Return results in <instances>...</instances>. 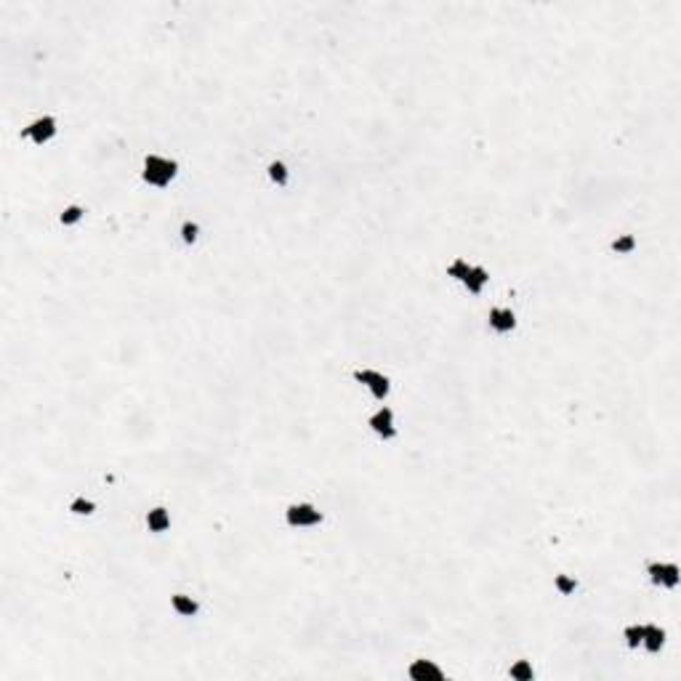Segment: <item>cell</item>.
I'll return each instance as SVG.
<instances>
[{"mask_svg":"<svg viewBox=\"0 0 681 681\" xmlns=\"http://www.w3.org/2000/svg\"><path fill=\"white\" fill-rule=\"evenodd\" d=\"M176 176H178V160L162 157V155H155V152L144 155V160H141V181L147 187L168 189Z\"/></svg>","mask_w":681,"mask_h":681,"instance_id":"cell-1","label":"cell"},{"mask_svg":"<svg viewBox=\"0 0 681 681\" xmlns=\"http://www.w3.org/2000/svg\"><path fill=\"white\" fill-rule=\"evenodd\" d=\"M322 521H325V514L309 500H298L285 508V524L290 530H311V527H320Z\"/></svg>","mask_w":681,"mask_h":681,"instance_id":"cell-2","label":"cell"},{"mask_svg":"<svg viewBox=\"0 0 681 681\" xmlns=\"http://www.w3.org/2000/svg\"><path fill=\"white\" fill-rule=\"evenodd\" d=\"M647 577L654 588H666V591H676L681 580V570L676 561H663L652 559L647 561Z\"/></svg>","mask_w":681,"mask_h":681,"instance_id":"cell-3","label":"cell"},{"mask_svg":"<svg viewBox=\"0 0 681 681\" xmlns=\"http://www.w3.org/2000/svg\"><path fill=\"white\" fill-rule=\"evenodd\" d=\"M351 378L367 388L378 402H384L388 394H391V378H388L386 373H381V370H373V367H354V370H351Z\"/></svg>","mask_w":681,"mask_h":681,"instance_id":"cell-4","label":"cell"},{"mask_svg":"<svg viewBox=\"0 0 681 681\" xmlns=\"http://www.w3.org/2000/svg\"><path fill=\"white\" fill-rule=\"evenodd\" d=\"M56 131H59V120H56L54 115H41V118H35V120L22 131V139L32 141L35 147H45V144L56 136Z\"/></svg>","mask_w":681,"mask_h":681,"instance_id":"cell-5","label":"cell"},{"mask_svg":"<svg viewBox=\"0 0 681 681\" xmlns=\"http://www.w3.org/2000/svg\"><path fill=\"white\" fill-rule=\"evenodd\" d=\"M367 426H370V431H373L378 440L384 442H391L397 440V423H394V410L391 407H378L370 418H367Z\"/></svg>","mask_w":681,"mask_h":681,"instance_id":"cell-6","label":"cell"},{"mask_svg":"<svg viewBox=\"0 0 681 681\" xmlns=\"http://www.w3.org/2000/svg\"><path fill=\"white\" fill-rule=\"evenodd\" d=\"M487 322H490V330L498 335H506L511 330H517V314H514V309L508 307H493L490 314H487Z\"/></svg>","mask_w":681,"mask_h":681,"instance_id":"cell-7","label":"cell"},{"mask_svg":"<svg viewBox=\"0 0 681 681\" xmlns=\"http://www.w3.org/2000/svg\"><path fill=\"white\" fill-rule=\"evenodd\" d=\"M407 676L413 681H442L444 679V671H442L434 660H426V657H418L410 663L407 668Z\"/></svg>","mask_w":681,"mask_h":681,"instance_id":"cell-8","label":"cell"},{"mask_svg":"<svg viewBox=\"0 0 681 681\" xmlns=\"http://www.w3.org/2000/svg\"><path fill=\"white\" fill-rule=\"evenodd\" d=\"M666 628L657 626V623H647L644 626V639H641V647L647 650L650 654H660V650L666 647Z\"/></svg>","mask_w":681,"mask_h":681,"instance_id":"cell-9","label":"cell"},{"mask_svg":"<svg viewBox=\"0 0 681 681\" xmlns=\"http://www.w3.org/2000/svg\"><path fill=\"white\" fill-rule=\"evenodd\" d=\"M144 521H147V530L155 535H162L171 530V511L165 506H152L147 511V517H144Z\"/></svg>","mask_w":681,"mask_h":681,"instance_id":"cell-10","label":"cell"},{"mask_svg":"<svg viewBox=\"0 0 681 681\" xmlns=\"http://www.w3.org/2000/svg\"><path fill=\"white\" fill-rule=\"evenodd\" d=\"M487 282H490V272L479 267V264H471L466 280H463V288H466L468 295H482V290L487 288Z\"/></svg>","mask_w":681,"mask_h":681,"instance_id":"cell-11","label":"cell"},{"mask_svg":"<svg viewBox=\"0 0 681 681\" xmlns=\"http://www.w3.org/2000/svg\"><path fill=\"white\" fill-rule=\"evenodd\" d=\"M171 607L178 617H195L200 612V601L189 594H171Z\"/></svg>","mask_w":681,"mask_h":681,"instance_id":"cell-12","label":"cell"},{"mask_svg":"<svg viewBox=\"0 0 681 681\" xmlns=\"http://www.w3.org/2000/svg\"><path fill=\"white\" fill-rule=\"evenodd\" d=\"M267 176H269V181L280 189H285L288 184H290V168H288L282 160H269Z\"/></svg>","mask_w":681,"mask_h":681,"instance_id":"cell-13","label":"cell"},{"mask_svg":"<svg viewBox=\"0 0 681 681\" xmlns=\"http://www.w3.org/2000/svg\"><path fill=\"white\" fill-rule=\"evenodd\" d=\"M636 248H639V237H636V234H617V237H612V242H610V251H612L615 255H633L636 253Z\"/></svg>","mask_w":681,"mask_h":681,"instance_id":"cell-14","label":"cell"},{"mask_svg":"<svg viewBox=\"0 0 681 681\" xmlns=\"http://www.w3.org/2000/svg\"><path fill=\"white\" fill-rule=\"evenodd\" d=\"M83 218H85V208L78 205V202H72V205H67V208L59 213V224H62V227H75V224H80Z\"/></svg>","mask_w":681,"mask_h":681,"instance_id":"cell-15","label":"cell"},{"mask_svg":"<svg viewBox=\"0 0 681 681\" xmlns=\"http://www.w3.org/2000/svg\"><path fill=\"white\" fill-rule=\"evenodd\" d=\"M554 588H556L559 596H573L575 591H577V577H575V575H567V573L554 575Z\"/></svg>","mask_w":681,"mask_h":681,"instance_id":"cell-16","label":"cell"},{"mask_svg":"<svg viewBox=\"0 0 681 681\" xmlns=\"http://www.w3.org/2000/svg\"><path fill=\"white\" fill-rule=\"evenodd\" d=\"M94 511H96V503L91 498H85V495H75L69 500V514H75V517H91Z\"/></svg>","mask_w":681,"mask_h":681,"instance_id":"cell-17","label":"cell"},{"mask_svg":"<svg viewBox=\"0 0 681 681\" xmlns=\"http://www.w3.org/2000/svg\"><path fill=\"white\" fill-rule=\"evenodd\" d=\"M468 269H471V264H468L466 258H453L450 264H447V269H444V274L450 277V280H455V282H461L463 285V280H466V274H468Z\"/></svg>","mask_w":681,"mask_h":681,"instance_id":"cell-18","label":"cell"},{"mask_svg":"<svg viewBox=\"0 0 681 681\" xmlns=\"http://www.w3.org/2000/svg\"><path fill=\"white\" fill-rule=\"evenodd\" d=\"M508 676H511L514 681H533L535 679L533 663H530V660H517L514 666L508 668Z\"/></svg>","mask_w":681,"mask_h":681,"instance_id":"cell-19","label":"cell"},{"mask_svg":"<svg viewBox=\"0 0 681 681\" xmlns=\"http://www.w3.org/2000/svg\"><path fill=\"white\" fill-rule=\"evenodd\" d=\"M641 639H644V626L641 623H631L623 628V641H626L628 650H639Z\"/></svg>","mask_w":681,"mask_h":681,"instance_id":"cell-20","label":"cell"},{"mask_svg":"<svg viewBox=\"0 0 681 681\" xmlns=\"http://www.w3.org/2000/svg\"><path fill=\"white\" fill-rule=\"evenodd\" d=\"M178 237H181L184 245H195V242L200 240V224L192 221V218H187V221L178 227Z\"/></svg>","mask_w":681,"mask_h":681,"instance_id":"cell-21","label":"cell"}]
</instances>
